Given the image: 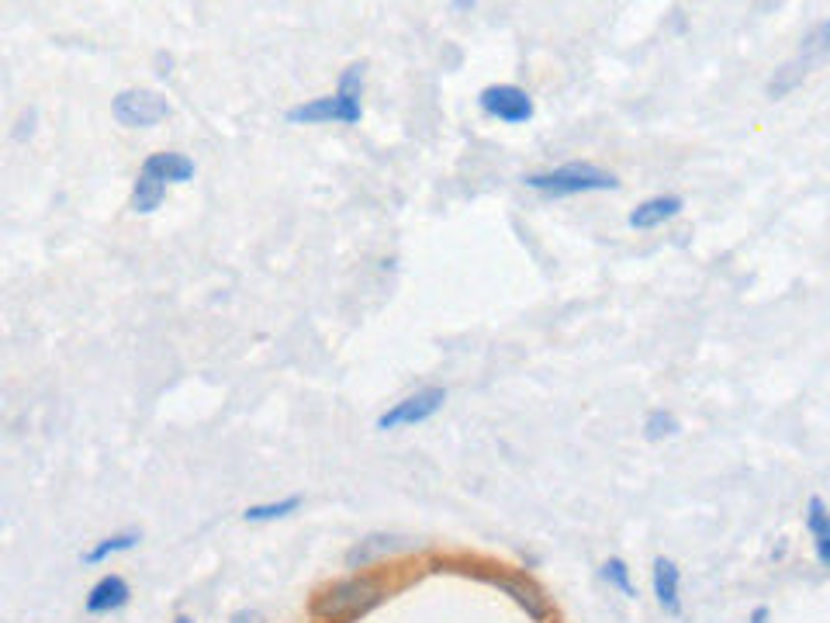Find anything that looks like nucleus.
Returning <instances> with one entry per match:
<instances>
[{
  "instance_id": "nucleus-15",
  "label": "nucleus",
  "mask_w": 830,
  "mask_h": 623,
  "mask_svg": "<svg viewBox=\"0 0 830 623\" xmlns=\"http://www.w3.org/2000/svg\"><path fill=\"white\" fill-rule=\"evenodd\" d=\"M142 167L160 174L166 184H187V180L194 177V160L184 153H153V156H146Z\"/></svg>"
},
{
  "instance_id": "nucleus-20",
  "label": "nucleus",
  "mask_w": 830,
  "mask_h": 623,
  "mask_svg": "<svg viewBox=\"0 0 830 623\" xmlns=\"http://www.w3.org/2000/svg\"><path fill=\"white\" fill-rule=\"evenodd\" d=\"M364 70L367 63H350L343 73H339V84H336V94H346V97H360L364 94Z\"/></svg>"
},
{
  "instance_id": "nucleus-8",
  "label": "nucleus",
  "mask_w": 830,
  "mask_h": 623,
  "mask_svg": "<svg viewBox=\"0 0 830 623\" xmlns=\"http://www.w3.org/2000/svg\"><path fill=\"white\" fill-rule=\"evenodd\" d=\"M128 599H132V585H128L122 575H104V579H97L90 585L87 599H83V610H87L90 617H108V613L125 610Z\"/></svg>"
},
{
  "instance_id": "nucleus-6",
  "label": "nucleus",
  "mask_w": 830,
  "mask_h": 623,
  "mask_svg": "<svg viewBox=\"0 0 830 623\" xmlns=\"http://www.w3.org/2000/svg\"><path fill=\"white\" fill-rule=\"evenodd\" d=\"M443 402H447V388H419L415 395H405L402 402H395L391 409H384L381 416H377V430L388 433V430H402V426H415V423H426V419H433L436 412L443 409Z\"/></svg>"
},
{
  "instance_id": "nucleus-18",
  "label": "nucleus",
  "mask_w": 830,
  "mask_h": 623,
  "mask_svg": "<svg viewBox=\"0 0 830 623\" xmlns=\"http://www.w3.org/2000/svg\"><path fill=\"white\" fill-rule=\"evenodd\" d=\"M599 579L606 582L609 589H616V592H620V596H626V599H637V585H633V572H630V565H626L623 558H609V561H602Z\"/></svg>"
},
{
  "instance_id": "nucleus-3",
  "label": "nucleus",
  "mask_w": 830,
  "mask_h": 623,
  "mask_svg": "<svg viewBox=\"0 0 830 623\" xmlns=\"http://www.w3.org/2000/svg\"><path fill=\"white\" fill-rule=\"evenodd\" d=\"M827 56H830V18L827 21H817V25H813L810 32L803 35L796 56L786 59V63L775 70V77L768 80V97H772V101L786 97L789 90H796L799 84H803V80L810 77V73L817 70V66L824 63Z\"/></svg>"
},
{
  "instance_id": "nucleus-16",
  "label": "nucleus",
  "mask_w": 830,
  "mask_h": 623,
  "mask_svg": "<svg viewBox=\"0 0 830 623\" xmlns=\"http://www.w3.org/2000/svg\"><path fill=\"white\" fill-rule=\"evenodd\" d=\"M139 540H142L139 530H125V534L97 540L90 551H83V565H101V561L115 558V554H125V551H132V547H139Z\"/></svg>"
},
{
  "instance_id": "nucleus-4",
  "label": "nucleus",
  "mask_w": 830,
  "mask_h": 623,
  "mask_svg": "<svg viewBox=\"0 0 830 623\" xmlns=\"http://www.w3.org/2000/svg\"><path fill=\"white\" fill-rule=\"evenodd\" d=\"M111 115H115V122L125 125V129H153V125H160L163 118L170 115V104H166V97L156 94V90L128 87L111 101Z\"/></svg>"
},
{
  "instance_id": "nucleus-1",
  "label": "nucleus",
  "mask_w": 830,
  "mask_h": 623,
  "mask_svg": "<svg viewBox=\"0 0 830 623\" xmlns=\"http://www.w3.org/2000/svg\"><path fill=\"white\" fill-rule=\"evenodd\" d=\"M384 596H388V592H384L381 579H374V575H353V579L332 582L326 589L315 592L312 620L315 623H350V620L364 617V613H371Z\"/></svg>"
},
{
  "instance_id": "nucleus-5",
  "label": "nucleus",
  "mask_w": 830,
  "mask_h": 623,
  "mask_svg": "<svg viewBox=\"0 0 830 623\" xmlns=\"http://www.w3.org/2000/svg\"><path fill=\"white\" fill-rule=\"evenodd\" d=\"M360 118H364L360 97H346V94L312 97V101H301V104H294V108H288L291 125H319V122L357 125Z\"/></svg>"
},
{
  "instance_id": "nucleus-11",
  "label": "nucleus",
  "mask_w": 830,
  "mask_h": 623,
  "mask_svg": "<svg viewBox=\"0 0 830 623\" xmlns=\"http://www.w3.org/2000/svg\"><path fill=\"white\" fill-rule=\"evenodd\" d=\"M682 208H685V201L678 198V194H654V198L640 201V205L633 208L626 225H630V229H654V225L671 222Z\"/></svg>"
},
{
  "instance_id": "nucleus-22",
  "label": "nucleus",
  "mask_w": 830,
  "mask_h": 623,
  "mask_svg": "<svg viewBox=\"0 0 830 623\" xmlns=\"http://www.w3.org/2000/svg\"><path fill=\"white\" fill-rule=\"evenodd\" d=\"M747 623H772V610H768V606H754Z\"/></svg>"
},
{
  "instance_id": "nucleus-9",
  "label": "nucleus",
  "mask_w": 830,
  "mask_h": 623,
  "mask_svg": "<svg viewBox=\"0 0 830 623\" xmlns=\"http://www.w3.org/2000/svg\"><path fill=\"white\" fill-rule=\"evenodd\" d=\"M412 540L405 537H395V534H371L364 540H357V544L346 551V568H353V572H360V568L374 565V561L388 558V554H402L409 551Z\"/></svg>"
},
{
  "instance_id": "nucleus-19",
  "label": "nucleus",
  "mask_w": 830,
  "mask_h": 623,
  "mask_svg": "<svg viewBox=\"0 0 830 623\" xmlns=\"http://www.w3.org/2000/svg\"><path fill=\"white\" fill-rule=\"evenodd\" d=\"M678 430H682V426H678L675 412L654 409L651 416L644 419V437H647V440H664V437H675Z\"/></svg>"
},
{
  "instance_id": "nucleus-13",
  "label": "nucleus",
  "mask_w": 830,
  "mask_h": 623,
  "mask_svg": "<svg viewBox=\"0 0 830 623\" xmlns=\"http://www.w3.org/2000/svg\"><path fill=\"white\" fill-rule=\"evenodd\" d=\"M806 530L813 537V551H817V561L824 568H830V509L820 495H813L806 502Z\"/></svg>"
},
{
  "instance_id": "nucleus-21",
  "label": "nucleus",
  "mask_w": 830,
  "mask_h": 623,
  "mask_svg": "<svg viewBox=\"0 0 830 623\" xmlns=\"http://www.w3.org/2000/svg\"><path fill=\"white\" fill-rule=\"evenodd\" d=\"M229 623H267V620H263L260 610H249V606H246V610H236V613H232Z\"/></svg>"
},
{
  "instance_id": "nucleus-12",
  "label": "nucleus",
  "mask_w": 830,
  "mask_h": 623,
  "mask_svg": "<svg viewBox=\"0 0 830 623\" xmlns=\"http://www.w3.org/2000/svg\"><path fill=\"white\" fill-rule=\"evenodd\" d=\"M495 589H502L505 596H512L519 606H523L526 613H530L533 620L543 623L550 617V606H547V599L540 596V589L537 585H530V582H523V579H509V575H495L492 579Z\"/></svg>"
},
{
  "instance_id": "nucleus-10",
  "label": "nucleus",
  "mask_w": 830,
  "mask_h": 623,
  "mask_svg": "<svg viewBox=\"0 0 830 623\" xmlns=\"http://www.w3.org/2000/svg\"><path fill=\"white\" fill-rule=\"evenodd\" d=\"M654 596H658V606L668 617H682V568L675 565L671 558H654Z\"/></svg>"
},
{
  "instance_id": "nucleus-7",
  "label": "nucleus",
  "mask_w": 830,
  "mask_h": 623,
  "mask_svg": "<svg viewBox=\"0 0 830 623\" xmlns=\"http://www.w3.org/2000/svg\"><path fill=\"white\" fill-rule=\"evenodd\" d=\"M478 108L485 111L488 118L505 125H526L533 115H537V104L533 97L526 94L523 87L516 84H492L478 94Z\"/></svg>"
},
{
  "instance_id": "nucleus-17",
  "label": "nucleus",
  "mask_w": 830,
  "mask_h": 623,
  "mask_svg": "<svg viewBox=\"0 0 830 623\" xmlns=\"http://www.w3.org/2000/svg\"><path fill=\"white\" fill-rule=\"evenodd\" d=\"M301 509V495H284L277 502H260V506H249L243 513L246 523H270V520H284V516L298 513Z\"/></svg>"
},
{
  "instance_id": "nucleus-23",
  "label": "nucleus",
  "mask_w": 830,
  "mask_h": 623,
  "mask_svg": "<svg viewBox=\"0 0 830 623\" xmlns=\"http://www.w3.org/2000/svg\"><path fill=\"white\" fill-rule=\"evenodd\" d=\"M173 623H198V620H191V617H177Z\"/></svg>"
},
{
  "instance_id": "nucleus-2",
  "label": "nucleus",
  "mask_w": 830,
  "mask_h": 623,
  "mask_svg": "<svg viewBox=\"0 0 830 623\" xmlns=\"http://www.w3.org/2000/svg\"><path fill=\"white\" fill-rule=\"evenodd\" d=\"M523 184L537 194H547V198H568V194L616 191L620 180H616V174H609V170H602L599 163L571 160L554 170H543V174H526Z\"/></svg>"
},
{
  "instance_id": "nucleus-14",
  "label": "nucleus",
  "mask_w": 830,
  "mask_h": 623,
  "mask_svg": "<svg viewBox=\"0 0 830 623\" xmlns=\"http://www.w3.org/2000/svg\"><path fill=\"white\" fill-rule=\"evenodd\" d=\"M166 198V180L160 174H153L149 167L139 170L132 187V212L135 215H153Z\"/></svg>"
}]
</instances>
